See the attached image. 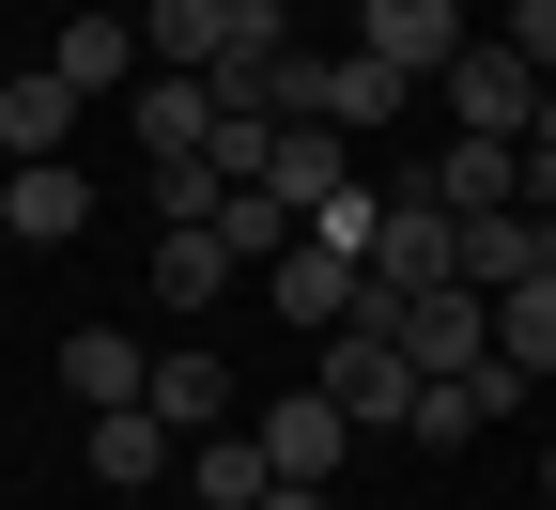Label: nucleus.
Returning a JSON list of instances; mask_svg holds the SVG:
<instances>
[{"mask_svg": "<svg viewBox=\"0 0 556 510\" xmlns=\"http://www.w3.org/2000/svg\"><path fill=\"white\" fill-rule=\"evenodd\" d=\"M139 156H217V78H139Z\"/></svg>", "mask_w": 556, "mask_h": 510, "instance_id": "obj_16", "label": "nucleus"}, {"mask_svg": "<svg viewBox=\"0 0 556 510\" xmlns=\"http://www.w3.org/2000/svg\"><path fill=\"white\" fill-rule=\"evenodd\" d=\"M278 310H294L309 340H325V325H356V310H371V263H340V248H294V263H278Z\"/></svg>", "mask_w": 556, "mask_h": 510, "instance_id": "obj_13", "label": "nucleus"}, {"mask_svg": "<svg viewBox=\"0 0 556 510\" xmlns=\"http://www.w3.org/2000/svg\"><path fill=\"white\" fill-rule=\"evenodd\" d=\"M340 47H371V62H402V78L433 94L479 32H464V0H356V32H340Z\"/></svg>", "mask_w": 556, "mask_h": 510, "instance_id": "obj_5", "label": "nucleus"}, {"mask_svg": "<svg viewBox=\"0 0 556 510\" xmlns=\"http://www.w3.org/2000/svg\"><path fill=\"white\" fill-rule=\"evenodd\" d=\"M433 94H448V139H541V94H556V78H541L510 32H479V47L448 62Z\"/></svg>", "mask_w": 556, "mask_h": 510, "instance_id": "obj_1", "label": "nucleus"}, {"mask_svg": "<svg viewBox=\"0 0 556 510\" xmlns=\"http://www.w3.org/2000/svg\"><path fill=\"white\" fill-rule=\"evenodd\" d=\"M124 16H139V0H124Z\"/></svg>", "mask_w": 556, "mask_h": 510, "instance_id": "obj_27", "label": "nucleus"}, {"mask_svg": "<svg viewBox=\"0 0 556 510\" xmlns=\"http://www.w3.org/2000/svg\"><path fill=\"white\" fill-rule=\"evenodd\" d=\"M186 480H201V510H263V495H278L263 433H201V449H186Z\"/></svg>", "mask_w": 556, "mask_h": 510, "instance_id": "obj_20", "label": "nucleus"}, {"mask_svg": "<svg viewBox=\"0 0 556 510\" xmlns=\"http://www.w3.org/2000/svg\"><path fill=\"white\" fill-rule=\"evenodd\" d=\"M263 186L294 201V216H325L340 186H356V139H340V124H278V156H263Z\"/></svg>", "mask_w": 556, "mask_h": 510, "instance_id": "obj_12", "label": "nucleus"}, {"mask_svg": "<svg viewBox=\"0 0 556 510\" xmlns=\"http://www.w3.org/2000/svg\"><path fill=\"white\" fill-rule=\"evenodd\" d=\"M248 433H263V464L294 480V495H325V480H340V449H356V418H340L325 387H294V402H263Z\"/></svg>", "mask_w": 556, "mask_h": 510, "instance_id": "obj_6", "label": "nucleus"}, {"mask_svg": "<svg viewBox=\"0 0 556 510\" xmlns=\"http://www.w3.org/2000/svg\"><path fill=\"white\" fill-rule=\"evenodd\" d=\"M139 402H155V418L186 433V449H201V433H232V372H217V340H170V356H155V387H139Z\"/></svg>", "mask_w": 556, "mask_h": 510, "instance_id": "obj_11", "label": "nucleus"}, {"mask_svg": "<svg viewBox=\"0 0 556 510\" xmlns=\"http://www.w3.org/2000/svg\"><path fill=\"white\" fill-rule=\"evenodd\" d=\"M0 233H16V248H78V233H93V186H78V156H31L16 186H0Z\"/></svg>", "mask_w": 556, "mask_h": 510, "instance_id": "obj_9", "label": "nucleus"}, {"mask_svg": "<svg viewBox=\"0 0 556 510\" xmlns=\"http://www.w3.org/2000/svg\"><path fill=\"white\" fill-rule=\"evenodd\" d=\"M417 186H433L448 216H495V201H526V139H433Z\"/></svg>", "mask_w": 556, "mask_h": 510, "instance_id": "obj_10", "label": "nucleus"}, {"mask_svg": "<svg viewBox=\"0 0 556 510\" xmlns=\"http://www.w3.org/2000/svg\"><path fill=\"white\" fill-rule=\"evenodd\" d=\"M62 387H78V418H109V402L155 387V356H139L124 325H78V340H62Z\"/></svg>", "mask_w": 556, "mask_h": 510, "instance_id": "obj_14", "label": "nucleus"}, {"mask_svg": "<svg viewBox=\"0 0 556 510\" xmlns=\"http://www.w3.org/2000/svg\"><path fill=\"white\" fill-rule=\"evenodd\" d=\"M325 402L356 418V433H402V418H417V356L387 340V310H356V325H325Z\"/></svg>", "mask_w": 556, "mask_h": 510, "instance_id": "obj_2", "label": "nucleus"}, {"mask_svg": "<svg viewBox=\"0 0 556 510\" xmlns=\"http://www.w3.org/2000/svg\"><path fill=\"white\" fill-rule=\"evenodd\" d=\"M62 139H78V94H62L47 62H31V78H0V156L31 171V156H62Z\"/></svg>", "mask_w": 556, "mask_h": 510, "instance_id": "obj_17", "label": "nucleus"}, {"mask_svg": "<svg viewBox=\"0 0 556 510\" xmlns=\"http://www.w3.org/2000/svg\"><path fill=\"white\" fill-rule=\"evenodd\" d=\"M371 310H387V340L417 356V387H448V372L495 356V295H464V278H448V295H371Z\"/></svg>", "mask_w": 556, "mask_h": 510, "instance_id": "obj_4", "label": "nucleus"}, {"mask_svg": "<svg viewBox=\"0 0 556 510\" xmlns=\"http://www.w3.org/2000/svg\"><path fill=\"white\" fill-rule=\"evenodd\" d=\"M170 449H186V433H170L155 402H109V418H93V480H109V495H139V480H170Z\"/></svg>", "mask_w": 556, "mask_h": 510, "instance_id": "obj_15", "label": "nucleus"}, {"mask_svg": "<svg viewBox=\"0 0 556 510\" xmlns=\"http://www.w3.org/2000/svg\"><path fill=\"white\" fill-rule=\"evenodd\" d=\"M217 248H232V263H294V248H309V216L278 201V186H232V201H217Z\"/></svg>", "mask_w": 556, "mask_h": 510, "instance_id": "obj_19", "label": "nucleus"}, {"mask_svg": "<svg viewBox=\"0 0 556 510\" xmlns=\"http://www.w3.org/2000/svg\"><path fill=\"white\" fill-rule=\"evenodd\" d=\"M340 32H356V0H340Z\"/></svg>", "mask_w": 556, "mask_h": 510, "instance_id": "obj_26", "label": "nucleus"}, {"mask_svg": "<svg viewBox=\"0 0 556 510\" xmlns=\"http://www.w3.org/2000/svg\"><path fill=\"white\" fill-rule=\"evenodd\" d=\"M464 278V216L433 186H387V233H371V295H448Z\"/></svg>", "mask_w": 556, "mask_h": 510, "instance_id": "obj_3", "label": "nucleus"}, {"mask_svg": "<svg viewBox=\"0 0 556 510\" xmlns=\"http://www.w3.org/2000/svg\"><path fill=\"white\" fill-rule=\"evenodd\" d=\"M47 78L62 94H139V78H155V47H139V16H62V47H47Z\"/></svg>", "mask_w": 556, "mask_h": 510, "instance_id": "obj_8", "label": "nucleus"}, {"mask_svg": "<svg viewBox=\"0 0 556 510\" xmlns=\"http://www.w3.org/2000/svg\"><path fill=\"white\" fill-rule=\"evenodd\" d=\"M263 510H340V495H294V480H278V495H263Z\"/></svg>", "mask_w": 556, "mask_h": 510, "instance_id": "obj_24", "label": "nucleus"}, {"mask_svg": "<svg viewBox=\"0 0 556 510\" xmlns=\"http://www.w3.org/2000/svg\"><path fill=\"white\" fill-rule=\"evenodd\" d=\"M526 278H556V216H526V201L464 216V295H526Z\"/></svg>", "mask_w": 556, "mask_h": 510, "instance_id": "obj_7", "label": "nucleus"}, {"mask_svg": "<svg viewBox=\"0 0 556 510\" xmlns=\"http://www.w3.org/2000/svg\"><path fill=\"white\" fill-rule=\"evenodd\" d=\"M402 109H417V78H402V62L325 47V124H402Z\"/></svg>", "mask_w": 556, "mask_h": 510, "instance_id": "obj_18", "label": "nucleus"}, {"mask_svg": "<svg viewBox=\"0 0 556 510\" xmlns=\"http://www.w3.org/2000/svg\"><path fill=\"white\" fill-rule=\"evenodd\" d=\"M495 356L526 387H556V278H526V295H495Z\"/></svg>", "mask_w": 556, "mask_h": 510, "instance_id": "obj_22", "label": "nucleus"}, {"mask_svg": "<svg viewBox=\"0 0 556 510\" xmlns=\"http://www.w3.org/2000/svg\"><path fill=\"white\" fill-rule=\"evenodd\" d=\"M541 495H556V449H541Z\"/></svg>", "mask_w": 556, "mask_h": 510, "instance_id": "obj_25", "label": "nucleus"}, {"mask_svg": "<svg viewBox=\"0 0 556 510\" xmlns=\"http://www.w3.org/2000/svg\"><path fill=\"white\" fill-rule=\"evenodd\" d=\"M139 278H155V310H217L232 248H217V233H155V263H139Z\"/></svg>", "mask_w": 556, "mask_h": 510, "instance_id": "obj_21", "label": "nucleus"}, {"mask_svg": "<svg viewBox=\"0 0 556 510\" xmlns=\"http://www.w3.org/2000/svg\"><path fill=\"white\" fill-rule=\"evenodd\" d=\"M217 201H232L217 156H155V233H217Z\"/></svg>", "mask_w": 556, "mask_h": 510, "instance_id": "obj_23", "label": "nucleus"}]
</instances>
